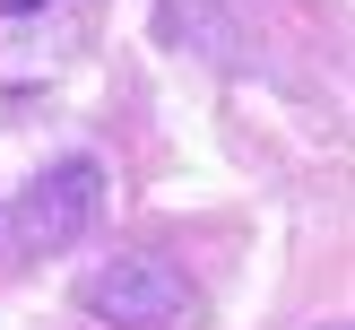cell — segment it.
I'll list each match as a JSON object with an SVG mask.
<instances>
[{
  "label": "cell",
  "mask_w": 355,
  "mask_h": 330,
  "mask_svg": "<svg viewBox=\"0 0 355 330\" xmlns=\"http://www.w3.org/2000/svg\"><path fill=\"white\" fill-rule=\"evenodd\" d=\"M87 313L113 330H182L191 322V278L173 261L139 252V261H113V270L87 287Z\"/></svg>",
  "instance_id": "obj_1"
},
{
  "label": "cell",
  "mask_w": 355,
  "mask_h": 330,
  "mask_svg": "<svg viewBox=\"0 0 355 330\" xmlns=\"http://www.w3.org/2000/svg\"><path fill=\"white\" fill-rule=\"evenodd\" d=\"M96 217V165H52L26 200V243H61Z\"/></svg>",
  "instance_id": "obj_2"
},
{
  "label": "cell",
  "mask_w": 355,
  "mask_h": 330,
  "mask_svg": "<svg viewBox=\"0 0 355 330\" xmlns=\"http://www.w3.org/2000/svg\"><path fill=\"white\" fill-rule=\"evenodd\" d=\"M0 9H44V0H0Z\"/></svg>",
  "instance_id": "obj_3"
}]
</instances>
